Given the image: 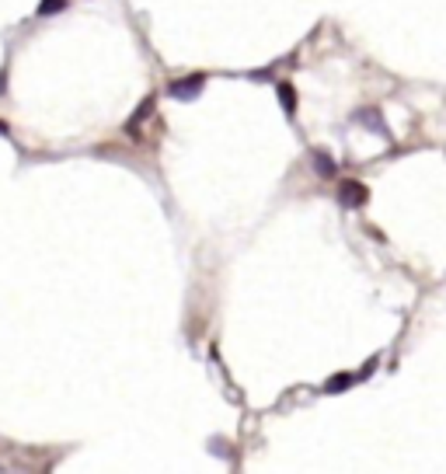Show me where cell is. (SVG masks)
I'll return each instance as SVG.
<instances>
[{"label": "cell", "instance_id": "1", "mask_svg": "<svg viewBox=\"0 0 446 474\" xmlns=\"http://www.w3.org/2000/svg\"><path fill=\"white\" fill-rule=\"evenodd\" d=\"M202 84H206V77H202V74H192V77H185V81H171V84H167V95L188 101V98H195V95L202 91Z\"/></svg>", "mask_w": 446, "mask_h": 474}, {"label": "cell", "instance_id": "2", "mask_svg": "<svg viewBox=\"0 0 446 474\" xmlns=\"http://www.w3.org/2000/svg\"><path fill=\"white\" fill-rule=\"evenodd\" d=\"M338 199L345 202V206H363L366 199H370V188L363 185V181H342V188H338Z\"/></svg>", "mask_w": 446, "mask_h": 474}, {"label": "cell", "instance_id": "3", "mask_svg": "<svg viewBox=\"0 0 446 474\" xmlns=\"http://www.w3.org/2000/svg\"><path fill=\"white\" fill-rule=\"evenodd\" d=\"M276 95H279V101H283V108H286V115H293L297 112V95H293V84H276Z\"/></svg>", "mask_w": 446, "mask_h": 474}, {"label": "cell", "instance_id": "4", "mask_svg": "<svg viewBox=\"0 0 446 474\" xmlns=\"http://www.w3.org/2000/svg\"><path fill=\"white\" fill-rule=\"evenodd\" d=\"M352 384H356L352 373H335V377L324 384V391H328V394H338V391H345V387H352Z\"/></svg>", "mask_w": 446, "mask_h": 474}, {"label": "cell", "instance_id": "5", "mask_svg": "<svg viewBox=\"0 0 446 474\" xmlns=\"http://www.w3.org/2000/svg\"><path fill=\"white\" fill-rule=\"evenodd\" d=\"M356 119H359V122H363V126H370V129H373V133H380V136H387V126H383V119H380V115H377V112H359V115H356Z\"/></svg>", "mask_w": 446, "mask_h": 474}, {"label": "cell", "instance_id": "6", "mask_svg": "<svg viewBox=\"0 0 446 474\" xmlns=\"http://www.w3.org/2000/svg\"><path fill=\"white\" fill-rule=\"evenodd\" d=\"M314 164H317V174H321V178H335V171H338L328 154H314Z\"/></svg>", "mask_w": 446, "mask_h": 474}, {"label": "cell", "instance_id": "7", "mask_svg": "<svg viewBox=\"0 0 446 474\" xmlns=\"http://www.w3.org/2000/svg\"><path fill=\"white\" fill-rule=\"evenodd\" d=\"M63 8H67V0H42L39 15H56V11H63Z\"/></svg>", "mask_w": 446, "mask_h": 474}]
</instances>
